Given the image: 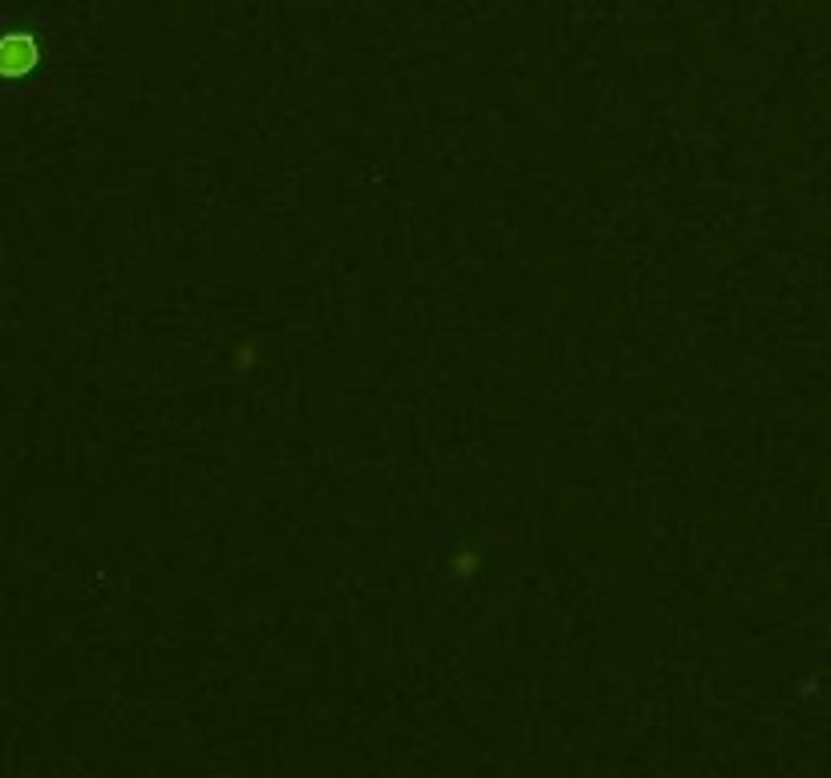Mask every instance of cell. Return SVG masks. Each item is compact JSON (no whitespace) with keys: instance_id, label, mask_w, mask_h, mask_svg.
Masks as SVG:
<instances>
[{"instance_id":"6da1fadb","label":"cell","mask_w":831,"mask_h":778,"mask_svg":"<svg viewBox=\"0 0 831 778\" xmlns=\"http://www.w3.org/2000/svg\"><path fill=\"white\" fill-rule=\"evenodd\" d=\"M41 62V46L33 33H4L0 37V77H25Z\"/></svg>"}]
</instances>
